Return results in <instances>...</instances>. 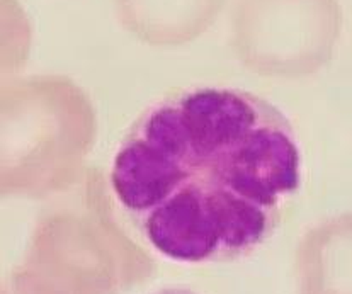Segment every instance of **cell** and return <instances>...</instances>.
<instances>
[{"label": "cell", "instance_id": "2", "mask_svg": "<svg viewBox=\"0 0 352 294\" xmlns=\"http://www.w3.org/2000/svg\"><path fill=\"white\" fill-rule=\"evenodd\" d=\"M339 30L337 0H240L233 46L257 74L298 77L330 58Z\"/></svg>", "mask_w": 352, "mask_h": 294}, {"label": "cell", "instance_id": "1", "mask_svg": "<svg viewBox=\"0 0 352 294\" xmlns=\"http://www.w3.org/2000/svg\"><path fill=\"white\" fill-rule=\"evenodd\" d=\"M296 131L254 92L188 87L150 104L111 163V189L150 249L181 264L261 249L303 188Z\"/></svg>", "mask_w": 352, "mask_h": 294}, {"label": "cell", "instance_id": "4", "mask_svg": "<svg viewBox=\"0 0 352 294\" xmlns=\"http://www.w3.org/2000/svg\"><path fill=\"white\" fill-rule=\"evenodd\" d=\"M150 294H197V293L191 291V289H184V288H164Z\"/></svg>", "mask_w": 352, "mask_h": 294}, {"label": "cell", "instance_id": "3", "mask_svg": "<svg viewBox=\"0 0 352 294\" xmlns=\"http://www.w3.org/2000/svg\"><path fill=\"white\" fill-rule=\"evenodd\" d=\"M126 30L150 45H181L210 27L225 0H114Z\"/></svg>", "mask_w": 352, "mask_h": 294}]
</instances>
